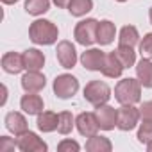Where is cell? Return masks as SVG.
I'll use <instances>...</instances> for the list:
<instances>
[{"mask_svg": "<svg viewBox=\"0 0 152 152\" xmlns=\"http://www.w3.org/2000/svg\"><path fill=\"white\" fill-rule=\"evenodd\" d=\"M104 61H106V54L100 52V50H97V48H91V50L84 52L83 57H81V63L88 70H102Z\"/></svg>", "mask_w": 152, "mask_h": 152, "instance_id": "obj_11", "label": "cell"}, {"mask_svg": "<svg viewBox=\"0 0 152 152\" xmlns=\"http://www.w3.org/2000/svg\"><path fill=\"white\" fill-rule=\"evenodd\" d=\"M140 84L136 79H124L118 83L116 90H115V95H116V100L124 106H132L140 100Z\"/></svg>", "mask_w": 152, "mask_h": 152, "instance_id": "obj_2", "label": "cell"}, {"mask_svg": "<svg viewBox=\"0 0 152 152\" xmlns=\"http://www.w3.org/2000/svg\"><path fill=\"white\" fill-rule=\"evenodd\" d=\"M77 90H79L77 79H75L73 75H68V73L59 75V77L56 79V83H54V91H56V95L61 97V99H70V97H73Z\"/></svg>", "mask_w": 152, "mask_h": 152, "instance_id": "obj_5", "label": "cell"}, {"mask_svg": "<svg viewBox=\"0 0 152 152\" xmlns=\"http://www.w3.org/2000/svg\"><path fill=\"white\" fill-rule=\"evenodd\" d=\"M140 115L143 116V120H152V102H145V104L141 106Z\"/></svg>", "mask_w": 152, "mask_h": 152, "instance_id": "obj_31", "label": "cell"}, {"mask_svg": "<svg viewBox=\"0 0 152 152\" xmlns=\"http://www.w3.org/2000/svg\"><path fill=\"white\" fill-rule=\"evenodd\" d=\"M2 2H4V4H15L16 0H2Z\"/></svg>", "mask_w": 152, "mask_h": 152, "instance_id": "obj_33", "label": "cell"}, {"mask_svg": "<svg viewBox=\"0 0 152 152\" xmlns=\"http://www.w3.org/2000/svg\"><path fill=\"white\" fill-rule=\"evenodd\" d=\"M136 72H138V79L140 83L145 86V88H152V61L143 57L138 66H136Z\"/></svg>", "mask_w": 152, "mask_h": 152, "instance_id": "obj_15", "label": "cell"}, {"mask_svg": "<svg viewBox=\"0 0 152 152\" xmlns=\"http://www.w3.org/2000/svg\"><path fill=\"white\" fill-rule=\"evenodd\" d=\"M23 63H25V68H27L29 72H38V70L43 66L45 57H43V54H41L39 50L31 48V50H27V52L23 54Z\"/></svg>", "mask_w": 152, "mask_h": 152, "instance_id": "obj_18", "label": "cell"}, {"mask_svg": "<svg viewBox=\"0 0 152 152\" xmlns=\"http://www.w3.org/2000/svg\"><path fill=\"white\" fill-rule=\"evenodd\" d=\"M54 2H56L57 7H66V6L70 4V0H54Z\"/></svg>", "mask_w": 152, "mask_h": 152, "instance_id": "obj_32", "label": "cell"}, {"mask_svg": "<svg viewBox=\"0 0 152 152\" xmlns=\"http://www.w3.org/2000/svg\"><path fill=\"white\" fill-rule=\"evenodd\" d=\"M57 150H59V152H64V150H79V145L75 143V141H72V140H64V141L57 147Z\"/></svg>", "mask_w": 152, "mask_h": 152, "instance_id": "obj_30", "label": "cell"}, {"mask_svg": "<svg viewBox=\"0 0 152 152\" xmlns=\"http://www.w3.org/2000/svg\"><path fill=\"white\" fill-rule=\"evenodd\" d=\"M72 127H73V116H72V113H68V111L61 113V115H59L57 131H59L61 134H68V132L72 131Z\"/></svg>", "mask_w": 152, "mask_h": 152, "instance_id": "obj_25", "label": "cell"}, {"mask_svg": "<svg viewBox=\"0 0 152 152\" xmlns=\"http://www.w3.org/2000/svg\"><path fill=\"white\" fill-rule=\"evenodd\" d=\"M138 43V31L132 25H127L120 31V45H127V47H134Z\"/></svg>", "mask_w": 152, "mask_h": 152, "instance_id": "obj_22", "label": "cell"}, {"mask_svg": "<svg viewBox=\"0 0 152 152\" xmlns=\"http://www.w3.org/2000/svg\"><path fill=\"white\" fill-rule=\"evenodd\" d=\"M2 68L7 72V73H18L25 68V63H23V56L20 54H15V52H9L2 57Z\"/></svg>", "mask_w": 152, "mask_h": 152, "instance_id": "obj_14", "label": "cell"}, {"mask_svg": "<svg viewBox=\"0 0 152 152\" xmlns=\"http://www.w3.org/2000/svg\"><path fill=\"white\" fill-rule=\"evenodd\" d=\"M20 104H22V109H23L25 113H29V115H38V113L43 111V100H41V97L36 95V93L25 95Z\"/></svg>", "mask_w": 152, "mask_h": 152, "instance_id": "obj_16", "label": "cell"}, {"mask_svg": "<svg viewBox=\"0 0 152 152\" xmlns=\"http://www.w3.org/2000/svg\"><path fill=\"white\" fill-rule=\"evenodd\" d=\"M97 29H99L97 20L79 22L77 27H75V39L81 45H91L93 41H97Z\"/></svg>", "mask_w": 152, "mask_h": 152, "instance_id": "obj_4", "label": "cell"}, {"mask_svg": "<svg viewBox=\"0 0 152 152\" xmlns=\"http://www.w3.org/2000/svg\"><path fill=\"white\" fill-rule=\"evenodd\" d=\"M148 16H150V23H152V7H150V15Z\"/></svg>", "mask_w": 152, "mask_h": 152, "instance_id": "obj_35", "label": "cell"}, {"mask_svg": "<svg viewBox=\"0 0 152 152\" xmlns=\"http://www.w3.org/2000/svg\"><path fill=\"white\" fill-rule=\"evenodd\" d=\"M18 148L23 152H45L47 150V143L41 141L34 132H23V136L18 140Z\"/></svg>", "mask_w": 152, "mask_h": 152, "instance_id": "obj_8", "label": "cell"}, {"mask_svg": "<svg viewBox=\"0 0 152 152\" xmlns=\"http://www.w3.org/2000/svg\"><path fill=\"white\" fill-rule=\"evenodd\" d=\"M57 61L61 63L63 68H72L77 61V54L70 41H61L57 45Z\"/></svg>", "mask_w": 152, "mask_h": 152, "instance_id": "obj_9", "label": "cell"}, {"mask_svg": "<svg viewBox=\"0 0 152 152\" xmlns=\"http://www.w3.org/2000/svg\"><path fill=\"white\" fill-rule=\"evenodd\" d=\"M148 150H150V152H152V141H150V143H148Z\"/></svg>", "mask_w": 152, "mask_h": 152, "instance_id": "obj_34", "label": "cell"}, {"mask_svg": "<svg viewBox=\"0 0 152 152\" xmlns=\"http://www.w3.org/2000/svg\"><path fill=\"white\" fill-rule=\"evenodd\" d=\"M116 56L118 59L122 61L124 66H132L134 64V52H132V47H127V45H120L116 48Z\"/></svg>", "mask_w": 152, "mask_h": 152, "instance_id": "obj_24", "label": "cell"}, {"mask_svg": "<svg viewBox=\"0 0 152 152\" xmlns=\"http://www.w3.org/2000/svg\"><path fill=\"white\" fill-rule=\"evenodd\" d=\"M109 93H111L109 86H107L106 83H100V81H91V83L84 88V97H86V100L91 102V104L97 106V107L107 102Z\"/></svg>", "mask_w": 152, "mask_h": 152, "instance_id": "obj_3", "label": "cell"}, {"mask_svg": "<svg viewBox=\"0 0 152 152\" xmlns=\"http://www.w3.org/2000/svg\"><path fill=\"white\" fill-rule=\"evenodd\" d=\"M6 125L11 132H15L16 136L27 132V120L20 115V113H9L6 116Z\"/></svg>", "mask_w": 152, "mask_h": 152, "instance_id": "obj_17", "label": "cell"}, {"mask_svg": "<svg viewBox=\"0 0 152 152\" xmlns=\"http://www.w3.org/2000/svg\"><path fill=\"white\" fill-rule=\"evenodd\" d=\"M99 120L97 115L93 113H83L77 116V129L83 136H95V132L99 131Z\"/></svg>", "mask_w": 152, "mask_h": 152, "instance_id": "obj_7", "label": "cell"}, {"mask_svg": "<svg viewBox=\"0 0 152 152\" xmlns=\"http://www.w3.org/2000/svg\"><path fill=\"white\" fill-rule=\"evenodd\" d=\"M22 86H23V90L29 91V93H38L39 90L45 88V77H43L39 72H29V73L23 75Z\"/></svg>", "mask_w": 152, "mask_h": 152, "instance_id": "obj_12", "label": "cell"}, {"mask_svg": "<svg viewBox=\"0 0 152 152\" xmlns=\"http://www.w3.org/2000/svg\"><path fill=\"white\" fill-rule=\"evenodd\" d=\"M50 2L48 0H27L25 2V11L29 15H43L48 11Z\"/></svg>", "mask_w": 152, "mask_h": 152, "instance_id": "obj_23", "label": "cell"}, {"mask_svg": "<svg viewBox=\"0 0 152 152\" xmlns=\"http://www.w3.org/2000/svg\"><path fill=\"white\" fill-rule=\"evenodd\" d=\"M15 147H18V141L15 143V140H9L7 136H2V138H0V152L15 150Z\"/></svg>", "mask_w": 152, "mask_h": 152, "instance_id": "obj_29", "label": "cell"}, {"mask_svg": "<svg viewBox=\"0 0 152 152\" xmlns=\"http://www.w3.org/2000/svg\"><path fill=\"white\" fill-rule=\"evenodd\" d=\"M140 50H141V56L147 57V59H152V34H147L140 45Z\"/></svg>", "mask_w": 152, "mask_h": 152, "instance_id": "obj_28", "label": "cell"}, {"mask_svg": "<svg viewBox=\"0 0 152 152\" xmlns=\"http://www.w3.org/2000/svg\"><path fill=\"white\" fill-rule=\"evenodd\" d=\"M57 125H59V115H56V113L47 111V113H41L38 116V127L45 132H50V131L57 129Z\"/></svg>", "mask_w": 152, "mask_h": 152, "instance_id": "obj_20", "label": "cell"}, {"mask_svg": "<svg viewBox=\"0 0 152 152\" xmlns=\"http://www.w3.org/2000/svg\"><path fill=\"white\" fill-rule=\"evenodd\" d=\"M138 140L143 143H150L152 141V120H143L140 132H138Z\"/></svg>", "mask_w": 152, "mask_h": 152, "instance_id": "obj_27", "label": "cell"}, {"mask_svg": "<svg viewBox=\"0 0 152 152\" xmlns=\"http://www.w3.org/2000/svg\"><path fill=\"white\" fill-rule=\"evenodd\" d=\"M97 120H99V125H100V129H106V131H109V129H113L115 125H116V118H118V111H115L113 107H109V106H99V109H97Z\"/></svg>", "mask_w": 152, "mask_h": 152, "instance_id": "obj_10", "label": "cell"}, {"mask_svg": "<svg viewBox=\"0 0 152 152\" xmlns=\"http://www.w3.org/2000/svg\"><path fill=\"white\" fill-rule=\"evenodd\" d=\"M138 118H140V111L132 106H124L120 111H118V118H116V125L118 129L122 131H131L136 124H138Z\"/></svg>", "mask_w": 152, "mask_h": 152, "instance_id": "obj_6", "label": "cell"}, {"mask_svg": "<svg viewBox=\"0 0 152 152\" xmlns=\"http://www.w3.org/2000/svg\"><path fill=\"white\" fill-rule=\"evenodd\" d=\"M115 38V25L107 20L100 22L99 23V29H97V41L100 45H109Z\"/></svg>", "mask_w": 152, "mask_h": 152, "instance_id": "obj_19", "label": "cell"}, {"mask_svg": "<svg viewBox=\"0 0 152 152\" xmlns=\"http://www.w3.org/2000/svg\"><path fill=\"white\" fill-rule=\"evenodd\" d=\"M118 2H124V0H118Z\"/></svg>", "mask_w": 152, "mask_h": 152, "instance_id": "obj_36", "label": "cell"}, {"mask_svg": "<svg viewBox=\"0 0 152 152\" xmlns=\"http://www.w3.org/2000/svg\"><path fill=\"white\" fill-rule=\"evenodd\" d=\"M88 150H111V143L106 138H99V136H91L90 141L86 143Z\"/></svg>", "mask_w": 152, "mask_h": 152, "instance_id": "obj_26", "label": "cell"}, {"mask_svg": "<svg viewBox=\"0 0 152 152\" xmlns=\"http://www.w3.org/2000/svg\"><path fill=\"white\" fill-rule=\"evenodd\" d=\"M124 68L125 66L118 59L116 52L106 54V61H104V66H102V73L106 75V77H120V73H122Z\"/></svg>", "mask_w": 152, "mask_h": 152, "instance_id": "obj_13", "label": "cell"}, {"mask_svg": "<svg viewBox=\"0 0 152 152\" xmlns=\"http://www.w3.org/2000/svg\"><path fill=\"white\" fill-rule=\"evenodd\" d=\"M91 7H93L91 0H70V4H68V11L73 16H83L88 11H91Z\"/></svg>", "mask_w": 152, "mask_h": 152, "instance_id": "obj_21", "label": "cell"}, {"mask_svg": "<svg viewBox=\"0 0 152 152\" xmlns=\"http://www.w3.org/2000/svg\"><path fill=\"white\" fill-rule=\"evenodd\" d=\"M31 39L38 45H50L57 39V27L48 20H36L29 29Z\"/></svg>", "mask_w": 152, "mask_h": 152, "instance_id": "obj_1", "label": "cell"}]
</instances>
